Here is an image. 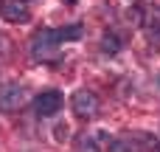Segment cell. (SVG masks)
I'll return each instance as SVG.
<instances>
[{"mask_svg":"<svg viewBox=\"0 0 160 152\" xmlns=\"http://www.w3.org/2000/svg\"><path fill=\"white\" fill-rule=\"evenodd\" d=\"M0 14L8 23H25L28 20V3L25 0H0Z\"/></svg>","mask_w":160,"mask_h":152,"instance_id":"obj_5","label":"cell"},{"mask_svg":"<svg viewBox=\"0 0 160 152\" xmlns=\"http://www.w3.org/2000/svg\"><path fill=\"white\" fill-rule=\"evenodd\" d=\"M65 3H76V0H65Z\"/></svg>","mask_w":160,"mask_h":152,"instance_id":"obj_9","label":"cell"},{"mask_svg":"<svg viewBox=\"0 0 160 152\" xmlns=\"http://www.w3.org/2000/svg\"><path fill=\"white\" fill-rule=\"evenodd\" d=\"M28 102V87L25 85H6L0 87V113H14Z\"/></svg>","mask_w":160,"mask_h":152,"instance_id":"obj_2","label":"cell"},{"mask_svg":"<svg viewBox=\"0 0 160 152\" xmlns=\"http://www.w3.org/2000/svg\"><path fill=\"white\" fill-rule=\"evenodd\" d=\"M70 102H73V113H76L79 118H93V116L98 113V99H96V93H90V90H76Z\"/></svg>","mask_w":160,"mask_h":152,"instance_id":"obj_4","label":"cell"},{"mask_svg":"<svg viewBox=\"0 0 160 152\" xmlns=\"http://www.w3.org/2000/svg\"><path fill=\"white\" fill-rule=\"evenodd\" d=\"M101 51H104V54H110V56H112V54H118V51H121V37H118L115 31L104 34V39H101Z\"/></svg>","mask_w":160,"mask_h":152,"instance_id":"obj_6","label":"cell"},{"mask_svg":"<svg viewBox=\"0 0 160 152\" xmlns=\"http://www.w3.org/2000/svg\"><path fill=\"white\" fill-rule=\"evenodd\" d=\"M62 93L59 90H45V93H39L37 99H34V110H37V116H42V118H51V116H56L59 113V107H62Z\"/></svg>","mask_w":160,"mask_h":152,"instance_id":"obj_3","label":"cell"},{"mask_svg":"<svg viewBox=\"0 0 160 152\" xmlns=\"http://www.w3.org/2000/svg\"><path fill=\"white\" fill-rule=\"evenodd\" d=\"M59 42H62V39H59L56 31L42 28V31H37L34 39H31V56H34V59H53Z\"/></svg>","mask_w":160,"mask_h":152,"instance_id":"obj_1","label":"cell"},{"mask_svg":"<svg viewBox=\"0 0 160 152\" xmlns=\"http://www.w3.org/2000/svg\"><path fill=\"white\" fill-rule=\"evenodd\" d=\"M56 34H59V39H79L82 37V25H65Z\"/></svg>","mask_w":160,"mask_h":152,"instance_id":"obj_8","label":"cell"},{"mask_svg":"<svg viewBox=\"0 0 160 152\" xmlns=\"http://www.w3.org/2000/svg\"><path fill=\"white\" fill-rule=\"evenodd\" d=\"M76 152H98L96 135H90V133H82V135L76 138Z\"/></svg>","mask_w":160,"mask_h":152,"instance_id":"obj_7","label":"cell"},{"mask_svg":"<svg viewBox=\"0 0 160 152\" xmlns=\"http://www.w3.org/2000/svg\"><path fill=\"white\" fill-rule=\"evenodd\" d=\"M25 3H31V0H25Z\"/></svg>","mask_w":160,"mask_h":152,"instance_id":"obj_10","label":"cell"}]
</instances>
